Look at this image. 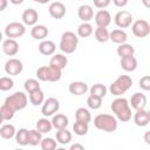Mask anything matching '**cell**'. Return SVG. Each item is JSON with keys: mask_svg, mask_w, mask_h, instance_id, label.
<instances>
[{"mask_svg": "<svg viewBox=\"0 0 150 150\" xmlns=\"http://www.w3.org/2000/svg\"><path fill=\"white\" fill-rule=\"evenodd\" d=\"M62 70L54 66H41L36 70V77L43 82H56L61 79Z\"/></svg>", "mask_w": 150, "mask_h": 150, "instance_id": "3957f363", "label": "cell"}, {"mask_svg": "<svg viewBox=\"0 0 150 150\" xmlns=\"http://www.w3.org/2000/svg\"><path fill=\"white\" fill-rule=\"evenodd\" d=\"M15 142L19 145H28L29 143V130H27L26 128H21L15 132Z\"/></svg>", "mask_w": 150, "mask_h": 150, "instance_id": "484cf974", "label": "cell"}, {"mask_svg": "<svg viewBox=\"0 0 150 150\" xmlns=\"http://www.w3.org/2000/svg\"><path fill=\"white\" fill-rule=\"evenodd\" d=\"M27 103H28V98H27L26 94H23L22 91H16V93L7 96L4 104L8 105L14 111H18V110L25 109Z\"/></svg>", "mask_w": 150, "mask_h": 150, "instance_id": "8992f818", "label": "cell"}, {"mask_svg": "<svg viewBox=\"0 0 150 150\" xmlns=\"http://www.w3.org/2000/svg\"><path fill=\"white\" fill-rule=\"evenodd\" d=\"M77 45H79V38L74 32L68 30V32H64L61 35L59 47L63 53H66V54L74 53L77 48Z\"/></svg>", "mask_w": 150, "mask_h": 150, "instance_id": "5b68a950", "label": "cell"}, {"mask_svg": "<svg viewBox=\"0 0 150 150\" xmlns=\"http://www.w3.org/2000/svg\"><path fill=\"white\" fill-rule=\"evenodd\" d=\"M28 94H29V102L33 105L36 107V105H41L43 103V101H45V94H43V91L40 88L36 89V90H33V91H30Z\"/></svg>", "mask_w": 150, "mask_h": 150, "instance_id": "4316f807", "label": "cell"}, {"mask_svg": "<svg viewBox=\"0 0 150 150\" xmlns=\"http://www.w3.org/2000/svg\"><path fill=\"white\" fill-rule=\"evenodd\" d=\"M94 29L93 26L89 22H82L79 27H77V35L80 38H88L93 34Z\"/></svg>", "mask_w": 150, "mask_h": 150, "instance_id": "836d02e7", "label": "cell"}, {"mask_svg": "<svg viewBox=\"0 0 150 150\" xmlns=\"http://www.w3.org/2000/svg\"><path fill=\"white\" fill-rule=\"evenodd\" d=\"M55 49H56V45L50 40H41V42L39 43V52L42 55L46 56L53 55L55 53Z\"/></svg>", "mask_w": 150, "mask_h": 150, "instance_id": "44dd1931", "label": "cell"}, {"mask_svg": "<svg viewBox=\"0 0 150 150\" xmlns=\"http://www.w3.org/2000/svg\"><path fill=\"white\" fill-rule=\"evenodd\" d=\"M15 132H16L15 127H14L13 124H9V123L4 124V125H1V128H0V136H1L2 138H5V139H11V138H13V137L15 136Z\"/></svg>", "mask_w": 150, "mask_h": 150, "instance_id": "1f68e13d", "label": "cell"}, {"mask_svg": "<svg viewBox=\"0 0 150 150\" xmlns=\"http://www.w3.org/2000/svg\"><path fill=\"white\" fill-rule=\"evenodd\" d=\"M48 34L49 30L45 25H34L30 29V35L35 40H45Z\"/></svg>", "mask_w": 150, "mask_h": 150, "instance_id": "d6986e66", "label": "cell"}, {"mask_svg": "<svg viewBox=\"0 0 150 150\" xmlns=\"http://www.w3.org/2000/svg\"><path fill=\"white\" fill-rule=\"evenodd\" d=\"M21 19H22V22L25 26H34V25H36V22L39 20V14L34 8H28V9L23 11Z\"/></svg>", "mask_w": 150, "mask_h": 150, "instance_id": "5bb4252c", "label": "cell"}, {"mask_svg": "<svg viewBox=\"0 0 150 150\" xmlns=\"http://www.w3.org/2000/svg\"><path fill=\"white\" fill-rule=\"evenodd\" d=\"M34 2H38V4H41V5H43V4H47V2H49L50 0H33Z\"/></svg>", "mask_w": 150, "mask_h": 150, "instance_id": "816d5d0a", "label": "cell"}, {"mask_svg": "<svg viewBox=\"0 0 150 150\" xmlns=\"http://www.w3.org/2000/svg\"><path fill=\"white\" fill-rule=\"evenodd\" d=\"M141 2L145 8H150V0H141Z\"/></svg>", "mask_w": 150, "mask_h": 150, "instance_id": "681fc988", "label": "cell"}, {"mask_svg": "<svg viewBox=\"0 0 150 150\" xmlns=\"http://www.w3.org/2000/svg\"><path fill=\"white\" fill-rule=\"evenodd\" d=\"M70 150H84V146L82 144H79V143H75L73 145H70Z\"/></svg>", "mask_w": 150, "mask_h": 150, "instance_id": "bcb514c9", "label": "cell"}, {"mask_svg": "<svg viewBox=\"0 0 150 150\" xmlns=\"http://www.w3.org/2000/svg\"><path fill=\"white\" fill-rule=\"evenodd\" d=\"M2 50L8 56H14L19 52V43L15 39H6L2 42Z\"/></svg>", "mask_w": 150, "mask_h": 150, "instance_id": "2e32d148", "label": "cell"}, {"mask_svg": "<svg viewBox=\"0 0 150 150\" xmlns=\"http://www.w3.org/2000/svg\"><path fill=\"white\" fill-rule=\"evenodd\" d=\"M89 91H90V95H94V96H97V97H101L103 98L105 95H107V87L102 83H95L93 84L90 88H89Z\"/></svg>", "mask_w": 150, "mask_h": 150, "instance_id": "d6a6232c", "label": "cell"}, {"mask_svg": "<svg viewBox=\"0 0 150 150\" xmlns=\"http://www.w3.org/2000/svg\"><path fill=\"white\" fill-rule=\"evenodd\" d=\"M131 32L136 38H146L150 34V25L146 20L138 19L136 21H132Z\"/></svg>", "mask_w": 150, "mask_h": 150, "instance_id": "52a82bcc", "label": "cell"}, {"mask_svg": "<svg viewBox=\"0 0 150 150\" xmlns=\"http://www.w3.org/2000/svg\"><path fill=\"white\" fill-rule=\"evenodd\" d=\"M150 131H146L145 132V135H144V141H145V143L146 144H150Z\"/></svg>", "mask_w": 150, "mask_h": 150, "instance_id": "c3c4849f", "label": "cell"}, {"mask_svg": "<svg viewBox=\"0 0 150 150\" xmlns=\"http://www.w3.org/2000/svg\"><path fill=\"white\" fill-rule=\"evenodd\" d=\"M134 122L137 127H145L150 122V112L145 109L136 110L134 115Z\"/></svg>", "mask_w": 150, "mask_h": 150, "instance_id": "e0dca14e", "label": "cell"}, {"mask_svg": "<svg viewBox=\"0 0 150 150\" xmlns=\"http://www.w3.org/2000/svg\"><path fill=\"white\" fill-rule=\"evenodd\" d=\"M114 21H115V25L118 27V28H128L131 26L132 21H134V18H132V14L128 11H120L115 14L114 16Z\"/></svg>", "mask_w": 150, "mask_h": 150, "instance_id": "30bf717a", "label": "cell"}, {"mask_svg": "<svg viewBox=\"0 0 150 150\" xmlns=\"http://www.w3.org/2000/svg\"><path fill=\"white\" fill-rule=\"evenodd\" d=\"M8 5V0H0V12H2L4 9L7 8Z\"/></svg>", "mask_w": 150, "mask_h": 150, "instance_id": "7dc6e473", "label": "cell"}, {"mask_svg": "<svg viewBox=\"0 0 150 150\" xmlns=\"http://www.w3.org/2000/svg\"><path fill=\"white\" fill-rule=\"evenodd\" d=\"M70 94L75 95V96H81V95H84L89 88H88V84L86 82H82V81H74L69 84L68 87Z\"/></svg>", "mask_w": 150, "mask_h": 150, "instance_id": "ac0fdd59", "label": "cell"}, {"mask_svg": "<svg viewBox=\"0 0 150 150\" xmlns=\"http://www.w3.org/2000/svg\"><path fill=\"white\" fill-rule=\"evenodd\" d=\"M48 12L53 19L60 20V19L64 18V15H66V6L60 1H54L49 5Z\"/></svg>", "mask_w": 150, "mask_h": 150, "instance_id": "7c38bea8", "label": "cell"}, {"mask_svg": "<svg viewBox=\"0 0 150 150\" xmlns=\"http://www.w3.org/2000/svg\"><path fill=\"white\" fill-rule=\"evenodd\" d=\"M23 70V64L19 59L12 57L6 61L5 63V73L9 76H16L21 74Z\"/></svg>", "mask_w": 150, "mask_h": 150, "instance_id": "8fae6325", "label": "cell"}, {"mask_svg": "<svg viewBox=\"0 0 150 150\" xmlns=\"http://www.w3.org/2000/svg\"><path fill=\"white\" fill-rule=\"evenodd\" d=\"M132 86V79L129 75H120L109 87V91L114 96H120L127 93Z\"/></svg>", "mask_w": 150, "mask_h": 150, "instance_id": "277c9868", "label": "cell"}, {"mask_svg": "<svg viewBox=\"0 0 150 150\" xmlns=\"http://www.w3.org/2000/svg\"><path fill=\"white\" fill-rule=\"evenodd\" d=\"M109 40H111L116 45H121V43L127 42L128 35L123 29H114L109 33Z\"/></svg>", "mask_w": 150, "mask_h": 150, "instance_id": "cb8c5ba5", "label": "cell"}, {"mask_svg": "<svg viewBox=\"0 0 150 150\" xmlns=\"http://www.w3.org/2000/svg\"><path fill=\"white\" fill-rule=\"evenodd\" d=\"M77 15L83 22H89L94 18V11L90 5H81L77 9Z\"/></svg>", "mask_w": 150, "mask_h": 150, "instance_id": "ffe728a7", "label": "cell"}, {"mask_svg": "<svg viewBox=\"0 0 150 150\" xmlns=\"http://www.w3.org/2000/svg\"><path fill=\"white\" fill-rule=\"evenodd\" d=\"M129 104L135 110L145 109V107H146V96L144 94H142V93H135V94L131 95Z\"/></svg>", "mask_w": 150, "mask_h": 150, "instance_id": "4fadbf2b", "label": "cell"}, {"mask_svg": "<svg viewBox=\"0 0 150 150\" xmlns=\"http://www.w3.org/2000/svg\"><path fill=\"white\" fill-rule=\"evenodd\" d=\"M139 87H141V89H143L145 91L150 90V76L149 75H144L143 77H141V80H139Z\"/></svg>", "mask_w": 150, "mask_h": 150, "instance_id": "7bdbcfd3", "label": "cell"}, {"mask_svg": "<svg viewBox=\"0 0 150 150\" xmlns=\"http://www.w3.org/2000/svg\"><path fill=\"white\" fill-rule=\"evenodd\" d=\"M41 139H42V134H41L38 129H32V130H29V143H28L29 145L35 146V145L40 144Z\"/></svg>", "mask_w": 150, "mask_h": 150, "instance_id": "8d00e7d4", "label": "cell"}, {"mask_svg": "<svg viewBox=\"0 0 150 150\" xmlns=\"http://www.w3.org/2000/svg\"><path fill=\"white\" fill-rule=\"evenodd\" d=\"M116 52H117L118 56H121V57H124V56H132V55L135 54V48H134L132 45H129V43L124 42V43L118 45Z\"/></svg>", "mask_w": 150, "mask_h": 150, "instance_id": "f546056e", "label": "cell"}, {"mask_svg": "<svg viewBox=\"0 0 150 150\" xmlns=\"http://www.w3.org/2000/svg\"><path fill=\"white\" fill-rule=\"evenodd\" d=\"M26 33V27L21 22H11L5 27V34L9 39H18L21 38Z\"/></svg>", "mask_w": 150, "mask_h": 150, "instance_id": "ba28073f", "label": "cell"}, {"mask_svg": "<svg viewBox=\"0 0 150 150\" xmlns=\"http://www.w3.org/2000/svg\"><path fill=\"white\" fill-rule=\"evenodd\" d=\"M80 1H82V0H80Z\"/></svg>", "mask_w": 150, "mask_h": 150, "instance_id": "db71d44e", "label": "cell"}, {"mask_svg": "<svg viewBox=\"0 0 150 150\" xmlns=\"http://www.w3.org/2000/svg\"><path fill=\"white\" fill-rule=\"evenodd\" d=\"M9 2L13 5H21L23 2V0H9Z\"/></svg>", "mask_w": 150, "mask_h": 150, "instance_id": "f907efd6", "label": "cell"}, {"mask_svg": "<svg viewBox=\"0 0 150 150\" xmlns=\"http://www.w3.org/2000/svg\"><path fill=\"white\" fill-rule=\"evenodd\" d=\"M67 63H68V59L63 54H54L52 56L50 61H49V64L50 66H54V67H56V68H59L61 70L66 68Z\"/></svg>", "mask_w": 150, "mask_h": 150, "instance_id": "d4e9b609", "label": "cell"}, {"mask_svg": "<svg viewBox=\"0 0 150 150\" xmlns=\"http://www.w3.org/2000/svg\"><path fill=\"white\" fill-rule=\"evenodd\" d=\"M94 1V6L100 8V9H103L105 7H108L111 2V0H93Z\"/></svg>", "mask_w": 150, "mask_h": 150, "instance_id": "ee69618b", "label": "cell"}, {"mask_svg": "<svg viewBox=\"0 0 150 150\" xmlns=\"http://www.w3.org/2000/svg\"><path fill=\"white\" fill-rule=\"evenodd\" d=\"M88 130H89V127H88V123H83V122H79L76 121L74 124H73V131L79 135V136H84L88 134Z\"/></svg>", "mask_w": 150, "mask_h": 150, "instance_id": "d590c367", "label": "cell"}, {"mask_svg": "<svg viewBox=\"0 0 150 150\" xmlns=\"http://www.w3.org/2000/svg\"><path fill=\"white\" fill-rule=\"evenodd\" d=\"M87 105L90 108V109H100L101 105H102V98L101 97H97V96H94V95H89L88 98H87Z\"/></svg>", "mask_w": 150, "mask_h": 150, "instance_id": "f35d334b", "label": "cell"}, {"mask_svg": "<svg viewBox=\"0 0 150 150\" xmlns=\"http://www.w3.org/2000/svg\"><path fill=\"white\" fill-rule=\"evenodd\" d=\"M23 88L27 93H30L33 90H36L40 88V83H39V80H35V79H28L25 81L23 83Z\"/></svg>", "mask_w": 150, "mask_h": 150, "instance_id": "b9f144b4", "label": "cell"}, {"mask_svg": "<svg viewBox=\"0 0 150 150\" xmlns=\"http://www.w3.org/2000/svg\"><path fill=\"white\" fill-rule=\"evenodd\" d=\"M60 109V102L57 98L55 97H49L46 101H43L42 107H41V114L45 117H49L53 116L54 114H56Z\"/></svg>", "mask_w": 150, "mask_h": 150, "instance_id": "9c48e42d", "label": "cell"}, {"mask_svg": "<svg viewBox=\"0 0 150 150\" xmlns=\"http://www.w3.org/2000/svg\"><path fill=\"white\" fill-rule=\"evenodd\" d=\"M111 22V15L107 9H100L95 14V23L97 27H108Z\"/></svg>", "mask_w": 150, "mask_h": 150, "instance_id": "9a60e30c", "label": "cell"}, {"mask_svg": "<svg viewBox=\"0 0 150 150\" xmlns=\"http://www.w3.org/2000/svg\"><path fill=\"white\" fill-rule=\"evenodd\" d=\"M71 141V132L69 130H67V128L64 129H59L56 131V142L59 144L66 145Z\"/></svg>", "mask_w": 150, "mask_h": 150, "instance_id": "83f0119b", "label": "cell"}, {"mask_svg": "<svg viewBox=\"0 0 150 150\" xmlns=\"http://www.w3.org/2000/svg\"><path fill=\"white\" fill-rule=\"evenodd\" d=\"M94 125L98 130L112 132L117 129V118L110 114H98L94 118Z\"/></svg>", "mask_w": 150, "mask_h": 150, "instance_id": "7a4b0ae2", "label": "cell"}, {"mask_svg": "<svg viewBox=\"0 0 150 150\" xmlns=\"http://www.w3.org/2000/svg\"><path fill=\"white\" fill-rule=\"evenodd\" d=\"M121 67L123 70L125 71H134L136 70L137 68V60L136 57L132 55V56H124V57H121Z\"/></svg>", "mask_w": 150, "mask_h": 150, "instance_id": "603a6c76", "label": "cell"}, {"mask_svg": "<svg viewBox=\"0 0 150 150\" xmlns=\"http://www.w3.org/2000/svg\"><path fill=\"white\" fill-rule=\"evenodd\" d=\"M40 146L42 150H54L57 146V142L52 137H46V138L41 139Z\"/></svg>", "mask_w": 150, "mask_h": 150, "instance_id": "74e56055", "label": "cell"}, {"mask_svg": "<svg viewBox=\"0 0 150 150\" xmlns=\"http://www.w3.org/2000/svg\"><path fill=\"white\" fill-rule=\"evenodd\" d=\"M75 120L79 122H83V123H89L91 121V114L87 108H79L75 111Z\"/></svg>", "mask_w": 150, "mask_h": 150, "instance_id": "f1b7e54d", "label": "cell"}, {"mask_svg": "<svg viewBox=\"0 0 150 150\" xmlns=\"http://www.w3.org/2000/svg\"><path fill=\"white\" fill-rule=\"evenodd\" d=\"M94 35H95V39L101 43H104L109 40V32L107 27H97L94 32Z\"/></svg>", "mask_w": 150, "mask_h": 150, "instance_id": "e575fe53", "label": "cell"}, {"mask_svg": "<svg viewBox=\"0 0 150 150\" xmlns=\"http://www.w3.org/2000/svg\"><path fill=\"white\" fill-rule=\"evenodd\" d=\"M36 129L41 132V134H47L49 131H52L53 129V125H52V122L47 118V117H41L36 122Z\"/></svg>", "mask_w": 150, "mask_h": 150, "instance_id": "4dcf8cb0", "label": "cell"}, {"mask_svg": "<svg viewBox=\"0 0 150 150\" xmlns=\"http://www.w3.org/2000/svg\"><path fill=\"white\" fill-rule=\"evenodd\" d=\"M128 1L129 0H112V2H114V5L116 6V7H124V6H127L128 5Z\"/></svg>", "mask_w": 150, "mask_h": 150, "instance_id": "f6af8a7d", "label": "cell"}, {"mask_svg": "<svg viewBox=\"0 0 150 150\" xmlns=\"http://www.w3.org/2000/svg\"><path fill=\"white\" fill-rule=\"evenodd\" d=\"M14 81L9 76H2L0 77V90L1 91H8L13 88Z\"/></svg>", "mask_w": 150, "mask_h": 150, "instance_id": "60d3db41", "label": "cell"}, {"mask_svg": "<svg viewBox=\"0 0 150 150\" xmlns=\"http://www.w3.org/2000/svg\"><path fill=\"white\" fill-rule=\"evenodd\" d=\"M1 40H2V33L0 32V41H1Z\"/></svg>", "mask_w": 150, "mask_h": 150, "instance_id": "f5cc1de1", "label": "cell"}, {"mask_svg": "<svg viewBox=\"0 0 150 150\" xmlns=\"http://www.w3.org/2000/svg\"><path fill=\"white\" fill-rule=\"evenodd\" d=\"M0 115L2 116L4 121H11V120L14 117L15 111H14L13 109H11L8 105L2 104V105L0 107Z\"/></svg>", "mask_w": 150, "mask_h": 150, "instance_id": "ab89813d", "label": "cell"}, {"mask_svg": "<svg viewBox=\"0 0 150 150\" xmlns=\"http://www.w3.org/2000/svg\"><path fill=\"white\" fill-rule=\"evenodd\" d=\"M50 122H52L53 128H55L56 130H59V129H64V128H67V127H68V123H69V120H68V117H67L66 115H63V114H56V115L54 114Z\"/></svg>", "mask_w": 150, "mask_h": 150, "instance_id": "7402d4cb", "label": "cell"}, {"mask_svg": "<svg viewBox=\"0 0 150 150\" xmlns=\"http://www.w3.org/2000/svg\"><path fill=\"white\" fill-rule=\"evenodd\" d=\"M111 111L121 122H129L131 120V108L127 98L117 97L111 102Z\"/></svg>", "mask_w": 150, "mask_h": 150, "instance_id": "6da1fadb", "label": "cell"}]
</instances>
